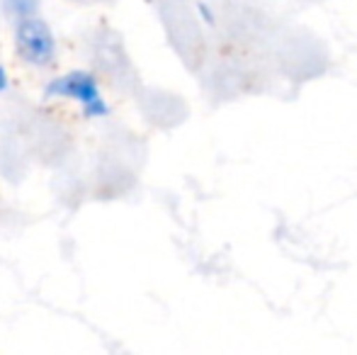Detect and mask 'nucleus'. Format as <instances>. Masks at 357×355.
<instances>
[{"label": "nucleus", "instance_id": "obj_1", "mask_svg": "<svg viewBox=\"0 0 357 355\" xmlns=\"http://www.w3.org/2000/svg\"><path fill=\"white\" fill-rule=\"evenodd\" d=\"M15 52L27 66L47 68L56 59V37L39 15L15 22Z\"/></svg>", "mask_w": 357, "mask_h": 355}, {"label": "nucleus", "instance_id": "obj_3", "mask_svg": "<svg viewBox=\"0 0 357 355\" xmlns=\"http://www.w3.org/2000/svg\"><path fill=\"white\" fill-rule=\"evenodd\" d=\"M39 3L42 0H0V8L8 15L13 22L24 17H32V15H39Z\"/></svg>", "mask_w": 357, "mask_h": 355}, {"label": "nucleus", "instance_id": "obj_2", "mask_svg": "<svg viewBox=\"0 0 357 355\" xmlns=\"http://www.w3.org/2000/svg\"><path fill=\"white\" fill-rule=\"evenodd\" d=\"M47 98H63V100H73L80 105L85 117L95 119V117H105L109 112L107 103H105L100 86L95 81V76H90L88 71H68L56 76L44 90Z\"/></svg>", "mask_w": 357, "mask_h": 355}, {"label": "nucleus", "instance_id": "obj_5", "mask_svg": "<svg viewBox=\"0 0 357 355\" xmlns=\"http://www.w3.org/2000/svg\"><path fill=\"white\" fill-rule=\"evenodd\" d=\"M197 10H199V13H202V17L207 20V24H212V22H214V17H212V13H209V10H207V5L199 3V5H197Z\"/></svg>", "mask_w": 357, "mask_h": 355}, {"label": "nucleus", "instance_id": "obj_4", "mask_svg": "<svg viewBox=\"0 0 357 355\" xmlns=\"http://www.w3.org/2000/svg\"><path fill=\"white\" fill-rule=\"evenodd\" d=\"M10 86V78H8V71H5L3 66H0V93H5Z\"/></svg>", "mask_w": 357, "mask_h": 355}]
</instances>
